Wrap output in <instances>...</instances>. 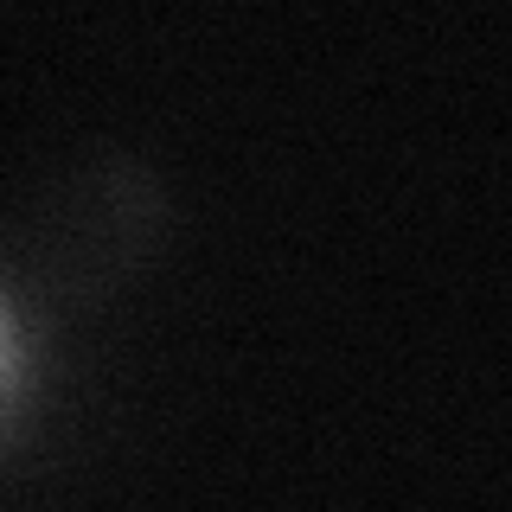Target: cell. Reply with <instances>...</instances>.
<instances>
[{
  "instance_id": "1",
  "label": "cell",
  "mask_w": 512,
  "mask_h": 512,
  "mask_svg": "<svg viewBox=\"0 0 512 512\" xmlns=\"http://www.w3.org/2000/svg\"><path fill=\"white\" fill-rule=\"evenodd\" d=\"M160 224H167V199L148 167L103 160V167L71 173L52 192V205L32 218V237L13 250L0 320L52 314V301H71V314L103 301L154 256Z\"/></svg>"
}]
</instances>
